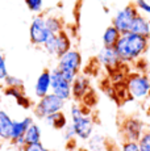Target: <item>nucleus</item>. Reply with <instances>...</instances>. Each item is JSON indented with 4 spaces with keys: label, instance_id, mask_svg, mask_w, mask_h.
Masks as SVG:
<instances>
[{
    "label": "nucleus",
    "instance_id": "34",
    "mask_svg": "<svg viewBox=\"0 0 150 151\" xmlns=\"http://www.w3.org/2000/svg\"><path fill=\"white\" fill-rule=\"evenodd\" d=\"M145 74L150 78V62H149V65H148V68H146V72H145Z\"/></svg>",
    "mask_w": 150,
    "mask_h": 151
},
{
    "label": "nucleus",
    "instance_id": "26",
    "mask_svg": "<svg viewBox=\"0 0 150 151\" xmlns=\"http://www.w3.org/2000/svg\"><path fill=\"white\" fill-rule=\"evenodd\" d=\"M138 146L141 151H150V127H148L138 139Z\"/></svg>",
    "mask_w": 150,
    "mask_h": 151
},
{
    "label": "nucleus",
    "instance_id": "18",
    "mask_svg": "<svg viewBox=\"0 0 150 151\" xmlns=\"http://www.w3.org/2000/svg\"><path fill=\"white\" fill-rule=\"evenodd\" d=\"M87 151H108V141L103 134L94 133L87 139Z\"/></svg>",
    "mask_w": 150,
    "mask_h": 151
},
{
    "label": "nucleus",
    "instance_id": "2",
    "mask_svg": "<svg viewBox=\"0 0 150 151\" xmlns=\"http://www.w3.org/2000/svg\"><path fill=\"white\" fill-rule=\"evenodd\" d=\"M57 59H58L57 68L62 72V75L69 82H73L75 79V76L79 75L80 71H82L83 57L79 50L70 49V50L66 51L65 54H62Z\"/></svg>",
    "mask_w": 150,
    "mask_h": 151
},
{
    "label": "nucleus",
    "instance_id": "39",
    "mask_svg": "<svg viewBox=\"0 0 150 151\" xmlns=\"http://www.w3.org/2000/svg\"><path fill=\"white\" fill-rule=\"evenodd\" d=\"M149 3H150V0H149Z\"/></svg>",
    "mask_w": 150,
    "mask_h": 151
},
{
    "label": "nucleus",
    "instance_id": "17",
    "mask_svg": "<svg viewBox=\"0 0 150 151\" xmlns=\"http://www.w3.org/2000/svg\"><path fill=\"white\" fill-rule=\"evenodd\" d=\"M44 121L46 122L48 126L53 127V129H56V130H63L69 125L67 116L63 113V110L46 116V117L44 118Z\"/></svg>",
    "mask_w": 150,
    "mask_h": 151
},
{
    "label": "nucleus",
    "instance_id": "6",
    "mask_svg": "<svg viewBox=\"0 0 150 151\" xmlns=\"http://www.w3.org/2000/svg\"><path fill=\"white\" fill-rule=\"evenodd\" d=\"M70 124L73 125V127L75 130L76 139H80V141H87V139L94 134L95 118H94V116L90 113V110H87L86 113L80 114L79 117L73 118Z\"/></svg>",
    "mask_w": 150,
    "mask_h": 151
},
{
    "label": "nucleus",
    "instance_id": "7",
    "mask_svg": "<svg viewBox=\"0 0 150 151\" xmlns=\"http://www.w3.org/2000/svg\"><path fill=\"white\" fill-rule=\"evenodd\" d=\"M137 14H138V11H137V8L134 7V4H128L115 13L113 19H112V25H113L121 34L128 33L129 29H131L132 22H133V20L136 19Z\"/></svg>",
    "mask_w": 150,
    "mask_h": 151
},
{
    "label": "nucleus",
    "instance_id": "11",
    "mask_svg": "<svg viewBox=\"0 0 150 151\" xmlns=\"http://www.w3.org/2000/svg\"><path fill=\"white\" fill-rule=\"evenodd\" d=\"M96 59L99 62V65H102L108 72L119 68L123 65V62L120 60L115 47H105V46H103L102 50L97 53Z\"/></svg>",
    "mask_w": 150,
    "mask_h": 151
},
{
    "label": "nucleus",
    "instance_id": "32",
    "mask_svg": "<svg viewBox=\"0 0 150 151\" xmlns=\"http://www.w3.org/2000/svg\"><path fill=\"white\" fill-rule=\"evenodd\" d=\"M8 75H9V72H8V68H7L5 58H4V55L3 54H0V82H3Z\"/></svg>",
    "mask_w": 150,
    "mask_h": 151
},
{
    "label": "nucleus",
    "instance_id": "38",
    "mask_svg": "<svg viewBox=\"0 0 150 151\" xmlns=\"http://www.w3.org/2000/svg\"><path fill=\"white\" fill-rule=\"evenodd\" d=\"M149 97H150V93H149Z\"/></svg>",
    "mask_w": 150,
    "mask_h": 151
},
{
    "label": "nucleus",
    "instance_id": "13",
    "mask_svg": "<svg viewBox=\"0 0 150 151\" xmlns=\"http://www.w3.org/2000/svg\"><path fill=\"white\" fill-rule=\"evenodd\" d=\"M3 95L7 97H12L16 101V104L19 106L24 109H30L33 108L34 103L32 101V99L25 93V89H20V88H11V87H3L1 88Z\"/></svg>",
    "mask_w": 150,
    "mask_h": 151
},
{
    "label": "nucleus",
    "instance_id": "14",
    "mask_svg": "<svg viewBox=\"0 0 150 151\" xmlns=\"http://www.w3.org/2000/svg\"><path fill=\"white\" fill-rule=\"evenodd\" d=\"M50 86H51V76H50V70H44L41 74L38 75L34 84V95L38 99L44 97L45 95L50 93Z\"/></svg>",
    "mask_w": 150,
    "mask_h": 151
},
{
    "label": "nucleus",
    "instance_id": "15",
    "mask_svg": "<svg viewBox=\"0 0 150 151\" xmlns=\"http://www.w3.org/2000/svg\"><path fill=\"white\" fill-rule=\"evenodd\" d=\"M149 29H150V19L148 16H145V14L138 13L137 16H136V19L133 20V22H132L129 32L134 33V34H140V36L148 37Z\"/></svg>",
    "mask_w": 150,
    "mask_h": 151
},
{
    "label": "nucleus",
    "instance_id": "9",
    "mask_svg": "<svg viewBox=\"0 0 150 151\" xmlns=\"http://www.w3.org/2000/svg\"><path fill=\"white\" fill-rule=\"evenodd\" d=\"M50 76H51V86H50L51 93H54L56 96L61 97L65 101L70 100L71 99V82H69L57 67L54 70H50Z\"/></svg>",
    "mask_w": 150,
    "mask_h": 151
},
{
    "label": "nucleus",
    "instance_id": "4",
    "mask_svg": "<svg viewBox=\"0 0 150 151\" xmlns=\"http://www.w3.org/2000/svg\"><path fill=\"white\" fill-rule=\"evenodd\" d=\"M66 105V101L62 100L61 97L56 96L54 93H48L44 97L38 99L36 104L33 105V114L40 120H44L46 116L53 114V113L63 110Z\"/></svg>",
    "mask_w": 150,
    "mask_h": 151
},
{
    "label": "nucleus",
    "instance_id": "35",
    "mask_svg": "<svg viewBox=\"0 0 150 151\" xmlns=\"http://www.w3.org/2000/svg\"><path fill=\"white\" fill-rule=\"evenodd\" d=\"M1 96H3V91H1V87H0V100H1Z\"/></svg>",
    "mask_w": 150,
    "mask_h": 151
},
{
    "label": "nucleus",
    "instance_id": "23",
    "mask_svg": "<svg viewBox=\"0 0 150 151\" xmlns=\"http://www.w3.org/2000/svg\"><path fill=\"white\" fill-rule=\"evenodd\" d=\"M42 47H44V50L49 55L57 57V38H56V34H50V36L48 37V40L45 41V43L42 45Z\"/></svg>",
    "mask_w": 150,
    "mask_h": 151
},
{
    "label": "nucleus",
    "instance_id": "1",
    "mask_svg": "<svg viewBox=\"0 0 150 151\" xmlns=\"http://www.w3.org/2000/svg\"><path fill=\"white\" fill-rule=\"evenodd\" d=\"M149 47L150 43L148 37L131 32L121 34L119 41L115 45V50L124 65H131L144 58L149 51Z\"/></svg>",
    "mask_w": 150,
    "mask_h": 151
},
{
    "label": "nucleus",
    "instance_id": "16",
    "mask_svg": "<svg viewBox=\"0 0 150 151\" xmlns=\"http://www.w3.org/2000/svg\"><path fill=\"white\" fill-rule=\"evenodd\" d=\"M13 118L4 109H0V141H9L12 133Z\"/></svg>",
    "mask_w": 150,
    "mask_h": 151
},
{
    "label": "nucleus",
    "instance_id": "30",
    "mask_svg": "<svg viewBox=\"0 0 150 151\" xmlns=\"http://www.w3.org/2000/svg\"><path fill=\"white\" fill-rule=\"evenodd\" d=\"M120 151H141L138 142L134 141H123L120 146Z\"/></svg>",
    "mask_w": 150,
    "mask_h": 151
},
{
    "label": "nucleus",
    "instance_id": "37",
    "mask_svg": "<svg viewBox=\"0 0 150 151\" xmlns=\"http://www.w3.org/2000/svg\"><path fill=\"white\" fill-rule=\"evenodd\" d=\"M148 40H149V43H150V29H149V34H148Z\"/></svg>",
    "mask_w": 150,
    "mask_h": 151
},
{
    "label": "nucleus",
    "instance_id": "10",
    "mask_svg": "<svg viewBox=\"0 0 150 151\" xmlns=\"http://www.w3.org/2000/svg\"><path fill=\"white\" fill-rule=\"evenodd\" d=\"M33 122H34L33 117H30V116H27V117H24L22 120L13 121L12 133H11V139H9V142L13 146L19 147V149H21V147L24 146L25 145V141H24L25 132H27V129L29 127V125Z\"/></svg>",
    "mask_w": 150,
    "mask_h": 151
},
{
    "label": "nucleus",
    "instance_id": "36",
    "mask_svg": "<svg viewBox=\"0 0 150 151\" xmlns=\"http://www.w3.org/2000/svg\"><path fill=\"white\" fill-rule=\"evenodd\" d=\"M75 151H87V149H79V150H75Z\"/></svg>",
    "mask_w": 150,
    "mask_h": 151
},
{
    "label": "nucleus",
    "instance_id": "22",
    "mask_svg": "<svg viewBox=\"0 0 150 151\" xmlns=\"http://www.w3.org/2000/svg\"><path fill=\"white\" fill-rule=\"evenodd\" d=\"M42 138V130L38 124L33 122L29 125V127L27 129L24 135V141L25 143H36V142H41Z\"/></svg>",
    "mask_w": 150,
    "mask_h": 151
},
{
    "label": "nucleus",
    "instance_id": "5",
    "mask_svg": "<svg viewBox=\"0 0 150 151\" xmlns=\"http://www.w3.org/2000/svg\"><path fill=\"white\" fill-rule=\"evenodd\" d=\"M146 129H148L146 124L140 117H136V116H128V117L123 118L120 124V133L124 141L138 142V139L145 133Z\"/></svg>",
    "mask_w": 150,
    "mask_h": 151
},
{
    "label": "nucleus",
    "instance_id": "28",
    "mask_svg": "<svg viewBox=\"0 0 150 151\" xmlns=\"http://www.w3.org/2000/svg\"><path fill=\"white\" fill-rule=\"evenodd\" d=\"M120 67H121V66H120ZM120 67L116 68V70H113V71H111L109 78H111L112 83H121V82L125 83V79H126V76H128V74H125V72L121 71Z\"/></svg>",
    "mask_w": 150,
    "mask_h": 151
},
{
    "label": "nucleus",
    "instance_id": "24",
    "mask_svg": "<svg viewBox=\"0 0 150 151\" xmlns=\"http://www.w3.org/2000/svg\"><path fill=\"white\" fill-rule=\"evenodd\" d=\"M3 86L11 87V88H20L24 89V80L21 78H17L15 75H8L4 80H3Z\"/></svg>",
    "mask_w": 150,
    "mask_h": 151
},
{
    "label": "nucleus",
    "instance_id": "8",
    "mask_svg": "<svg viewBox=\"0 0 150 151\" xmlns=\"http://www.w3.org/2000/svg\"><path fill=\"white\" fill-rule=\"evenodd\" d=\"M50 32L48 30L45 24V16L44 14H37L33 17L30 25H29V40L30 43L33 46H40L42 47V45L48 40V37L50 36Z\"/></svg>",
    "mask_w": 150,
    "mask_h": 151
},
{
    "label": "nucleus",
    "instance_id": "27",
    "mask_svg": "<svg viewBox=\"0 0 150 151\" xmlns=\"http://www.w3.org/2000/svg\"><path fill=\"white\" fill-rule=\"evenodd\" d=\"M134 7L137 8L138 13L150 16V3L149 0H134Z\"/></svg>",
    "mask_w": 150,
    "mask_h": 151
},
{
    "label": "nucleus",
    "instance_id": "29",
    "mask_svg": "<svg viewBox=\"0 0 150 151\" xmlns=\"http://www.w3.org/2000/svg\"><path fill=\"white\" fill-rule=\"evenodd\" d=\"M21 151H49V150L42 142H36V143H25L21 147Z\"/></svg>",
    "mask_w": 150,
    "mask_h": 151
},
{
    "label": "nucleus",
    "instance_id": "21",
    "mask_svg": "<svg viewBox=\"0 0 150 151\" xmlns=\"http://www.w3.org/2000/svg\"><path fill=\"white\" fill-rule=\"evenodd\" d=\"M45 24L48 30L50 32L51 34H58L59 32H62L65 29V25H63V21L59 16H56V14H49V16H45Z\"/></svg>",
    "mask_w": 150,
    "mask_h": 151
},
{
    "label": "nucleus",
    "instance_id": "3",
    "mask_svg": "<svg viewBox=\"0 0 150 151\" xmlns=\"http://www.w3.org/2000/svg\"><path fill=\"white\" fill-rule=\"evenodd\" d=\"M125 89L134 100H145L150 93V78L145 72H131L125 79Z\"/></svg>",
    "mask_w": 150,
    "mask_h": 151
},
{
    "label": "nucleus",
    "instance_id": "25",
    "mask_svg": "<svg viewBox=\"0 0 150 151\" xmlns=\"http://www.w3.org/2000/svg\"><path fill=\"white\" fill-rule=\"evenodd\" d=\"M30 12L40 14L44 11V0H24Z\"/></svg>",
    "mask_w": 150,
    "mask_h": 151
},
{
    "label": "nucleus",
    "instance_id": "31",
    "mask_svg": "<svg viewBox=\"0 0 150 151\" xmlns=\"http://www.w3.org/2000/svg\"><path fill=\"white\" fill-rule=\"evenodd\" d=\"M63 132V139H65L66 142L69 141H73V139H76V135H75V130L73 127V125L69 124L67 126L65 127V129L62 130Z\"/></svg>",
    "mask_w": 150,
    "mask_h": 151
},
{
    "label": "nucleus",
    "instance_id": "20",
    "mask_svg": "<svg viewBox=\"0 0 150 151\" xmlns=\"http://www.w3.org/2000/svg\"><path fill=\"white\" fill-rule=\"evenodd\" d=\"M120 36H121V33L113 25L107 27L104 33H103V46H105V47H115V45L119 41Z\"/></svg>",
    "mask_w": 150,
    "mask_h": 151
},
{
    "label": "nucleus",
    "instance_id": "33",
    "mask_svg": "<svg viewBox=\"0 0 150 151\" xmlns=\"http://www.w3.org/2000/svg\"><path fill=\"white\" fill-rule=\"evenodd\" d=\"M133 65L137 67V71L140 72H146V68H148V65L149 62L146 59H144V58H141V59H138L137 62H134Z\"/></svg>",
    "mask_w": 150,
    "mask_h": 151
},
{
    "label": "nucleus",
    "instance_id": "12",
    "mask_svg": "<svg viewBox=\"0 0 150 151\" xmlns=\"http://www.w3.org/2000/svg\"><path fill=\"white\" fill-rule=\"evenodd\" d=\"M91 91V80L86 75H76L75 79L71 82V97L75 101L80 103L82 99Z\"/></svg>",
    "mask_w": 150,
    "mask_h": 151
},
{
    "label": "nucleus",
    "instance_id": "19",
    "mask_svg": "<svg viewBox=\"0 0 150 151\" xmlns=\"http://www.w3.org/2000/svg\"><path fill=\"white\" fill-rule=\"evenodd\" d=\"M57 38V58L65 54L70 49H73V41H71V36L63 29L58 34H56Z\"/></svg>",
    "mask_w": 150,
    "mask_h": 151
}]
</instances>
